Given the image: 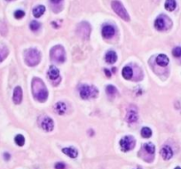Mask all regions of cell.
I'll use <instances>...</instances> for the list:
<instances>
[{"instance_id":"cell-8","label":"cell","mask_w":181,"mask_h":169,"mask_svg":"<svg viewBox=\"0 0 181 169\" xmlns=\"http://www.w3.org/2000/svg\"><path fill=\"white\" fill-rule=\"evenodd\" d=\"M90 32H91V28H90V25L87 22H82L79 25L78 34L79 36H81L82 37L88 38L89 35H90Z\"/></svg>"},{"instance_id":"cell-10","label":"cell","mask_w":181,"mask_h":169,"mask_svg":"<svg viewBox=\"0 0 181 169\" xmlns=\"http://www.w3.org/2000/svg\"><path fill=\"white\" fill-rule=\"evenodd\" d=\"M13 100L15 105H20L22 100V90L20 86H17L14 90Z\"/></svg>"},{"instance_id":"cell-25","label":"cell","mask_w":181,"mask_h":169,"mask_svg":"<svg viewBox=\"0 0 181 169\" xmlns=\"http://www.w3.org/2000/svg\"><path fill=\"white\" fill-rule=\"evenodd\" d=\"M106 90H107V93H108L109 96H114L115 94H116V92H117L116 88L115 86H113V85H108V86L107 87Z\"/></svg>"},{"instance_id":"cell-24","label":"cell","mask_w":181,"mask_h":169,"mask_svg":"<svg viewBox=\"0 0 181 169\" xmlns=\"http://www.w3.org/2000/svg\"><path fill=\"white\" fill-rule=\"evenodd\" d=\"M14 141H15L16 144L19 146H23L24 144H25V138H24V136L22 135H18V136H16Z\"/></svg>"},{"instance_id":"cell-26","label":"cell","mask_w":181,"mask_h":169,"mask_svg":"<svg viewBox=\"0 0 181 169\" xmlns=\"http://www.w3.org/2000/svg\"><path fill=\"white\" fill-rule=\"evenodd\" d=\"M8 55V50L6 48L3 47V48H0V62H2Z\"/></svg>"},{"instance_id":"cell-21","label":"cell","mask_w":181,"mask_h":169,"mask_svg":"<svg viewBox=\"0 0 181 169\" xmlns=\"http://www.w3.org/2000/svg\"><path fill=\"white\" fill-rule=\"evenodd\" d=\"M165 9L169 12H172L176 8V1L175 0H166L165 1Z\"/></svg>"},{"instance_id":"cell-2","label":"cell","mask_w":181,"mask_h":169,"mask_svg":"<svg viewBox=\"0 0 181 169\" xmlns=\"http://www.w3.org/2000/svg\"><path fill=\"white\" fill-rule=\"evenodd\" d=\"M25 62L28 66L34 67L37 66L41 60V54L37 49H28L25 51Z\"/></svg>"},{"instance_id":"cell-33","label":"cell","mask_w":181,"mask_h":169,"mask_svg":"<svg viewBox=\"0 0 181 169\" xmlns=\"http://www.w3.org/2000/svg\"><path fill=\"white\" fill-rule=\"evenodd\" d=\"M51 1H52L53 3H54V4H57V3H60L61 0H51Z\"/></svg>"},{"instance_id":"cell-12","label":"cell","mask_w":181,"mask_h":169,"mask_svg":"<svg viewBox=\"0 0 181 169\" xmlns=\"http://www.w3.org/2000/svg\"><path fill=\"white\" fill-rule=\"evenodd\" d=\"M161 155L163 156V159L169 160L172 158L173 156V152L171 150V148L170 146H163L161 150Z\"/></svg>"},{"instance_id":"cell-6","label":"cell","mask_w":181,"mask_h":169,"mask_svg":"<svg viewBox=\"0 0 181 169\" xmlns=\"http://www.w3.org/2000/svg\"><path fill=\"white\" fill-rule=\"evenodd\" d=\"M135 145V140L131 136H126L121 139L120 141V147L123 152H129L131 151Z\"/></svg>"},{"instance_id":"cell-14","label":"cell","mask_w":181,"mask_h":169,"mask_svg":"<svg viewBox=\"0 0 181 169\" xmlns=\"http://www.w3.org/2000/svg\"><path fill=\"white\" fill-rule=\"evenodd\" d=\"M47 75L51 80H56L60 77V71L54 66H51L48 69Z\"/></svg>"},{"instance_id":"cell-4","label":"cell","mask_w":181,"mask_h":169,"mask_svg":"<svg viewBox=\"0 0 181 169\" xmlns=\"http://www.w3.org/2000/svg\"><path fill=\"white\" fill-rule=\"evenodd\" d=\"M80 97L83 99H89L94 98L98 96V90L94 86H88V85H82L79 90Z\"/></svg>"},{"instance_id":"cell-32","label":"cell","mask_w":181,"mask_h":169,"mask_svg":"<svg viewBox=\"0 0 181 169\" xmlns=\"http://www.w3.org/2000/svg\"><path fill=\"white\" fill-rule=\"evenodd\" d=\"M5 159H6V160H8V159H10V155L8 153H5Z\"/></svg>"},{"instance_id":"cell-18","label":"cell","mask_w":181,"mask_h":169,"mask_svg":"<svg viewBox=\"0 0 181 169\" xmlns=\"http://www.w3.org/2000/svg\"><path fill=\"white\" fill-rule=\"evenodd\" d=\"M54 109H55L56 113L58 114L62 115V114H64L66 113V111H67V106L63 102H58L55 105V106H54Z\"/></svg>"},{"instance_id":"cell-35","label":"cell","mask_w":181,"mask_h":169,"mask_svg":"<svg viewBox=\"0 0 181 169\" xmlns=\"http://www.w3.org/2000/svg\"><path fill=\"white\" fill-rule=\"evenodd\" d=\"M6 1H11V0H6Z\"/></svg>"},{"instance_id":"cell-11","label":"cell","mask_w":181,"mask_h":169,"mask_svg":"<svg viewBox=\"0 0 181 169\" xmlns=\"http://www.w3.org/2000/svg\"><path fill=\"white\" fill-rule=\"evenodd\" d=\"M115 32L116 30H115L114 27H112L110 25H106L102 29V36L105 38L109 39L115 35Z\"/></svg>"},{"instance_id":"cell-16","label":"cell","mask_w":181,"mask_h":169,"mask_svg":"<svg viewBox=\"0 0 181 169\" xmlns=\"http://www.w3.org/2000/svg\"><path fill=\"white\" fill-rule=\"evenodd\" d=\"M62 152L64 154H66L67 156L70 157V158H77V151L74 148V147H66V148H63L62 149Z\"/></svg>"},{"instance_id":"cell-29","label":"cell","mask_w":181,"mask_h":169,"mask_svg":"<svg viewBox=\"0 0 181 169\" xmlns=\"http://www.w3.org/2000/svg\"><path fill=\"white\" fill-rule=\"evenodd\" d=\"M24 15H25V13L22 10H18L14 13V17L16 19H22V18H23Z\"/></svg>"},{"instance_id":"cell-27","label":"cell","mask_w":181,"mask_h":169,"mask_svg":"<svg viewBox=\"0 0 181 169\" xmlns=\"http://www.w3.org/2000/svg\"><path fill=\"white\" fill-rule=\"evenodd\" d=\"M30 29L32 31L38 30L40 28V23L38 21H31L30 25Z\"/></svg>"},{"instance_id":"cell-28","label":"cell","mask_w":181,"mask_h":169,"mask_svg":"<svg viewBox=\"0 0 181 169\" xmlns=\"http://www.w3.org/2000/svg\"><path fill=\"white\" fill-rule=\"evenodd\" d=\"M172 55L176 58L181 57V47H175L172 50Z\"/></svg>"},{"instance_id":"cell-19","label":"cell","mask_w":181,"mask_h":169,"mask_svg":"<svg viewBox=\"0 0 181 169\" xmlns=\"http://www.w3.org/2000/svg\"><path fill=\"white\" fill-rule=\"evenodd\" d=\"M45 12V7L44 6H37V7L33 9V15L36 18H39L44 14Z\"/></svg>"},{"instance_id":"cell-20","label":"cell","mask_w":181,"mask_h":169,"mask_svg":"<svg viewBox=\"0 0 181 169\" xmlns=\"http://www.w3.org/2000/svg\"><path fill=\"white\" fill-rule=\"evenodd\" d=\"M122 75H123V76L124 77L125 79L130 80V79L132 77L133 71L132 69V67H124V69H123Z\"/></svg>"},{"instance_id":"cell-31","label":"cell","mask_w":181,"mask_h":169,"mask_svg":"<svg viewBox=\"0 0 181 169\" xmlns=\"http://www.w3.org/2000/svg\"><path fill=\"white\" fill-rule=\"evenodd\" d=\"M104 72H105V74H106V75L108 77H110L111 76V73L110 71L108 69H105L104 70Z\"/></svg>"},{"instance_id":"cell-22","label":"cell","mask_w":181,"mask_h":169,"mask_svg":"<svg viewBox=\"0 0 181 169\" xmlns=\"http://www.w3.org/2000/svg\"><path fill=\"white\" fill-rule=\"evenodd\" d=\"M144 149L150 154H154L155 153V145L152 143H147V144H144Z\"/></svg>"},{"instance_id":"cell-1","label":"cell","mask_w":181,"mask_h":169,"mask_svg":"<svg viewBox=\"0 0 181 169\" xmlns=\"http://www.w3.org/2000/svg\"><path fill=\"white\" fill-rule=\"evenodd\" d=\"M32 93L34 98L39 102H45L48 98V91L44 82L35 77L32 80Z\"/></svg>"},{"instance_id":"cell-23","label":"cell","mask_w":181,"mask_h":169,"mask_svg":"<svg viewBox=\"0 0 181 169\" xmlns=\"http://www.w3.org/2000/svg\"><path fill=\"white\" fill-rule=\"evenodd\" d=\"M141 136L144 138H149L150 136H152V130L150 129L149 128L145 127L141 129Z\"/></svg>"},{"instance_id":"cell-30","label":"cell","mask_w":181,"mask_h":169,"mask_svg":"<svg viewBox=\"0 0 181 169\" xmlns=\"http://www.w3.org/2000/svg\"><path fill=\"white\" fill-rule=\"evenodd\" d=\"M56 169H64L65 168V165L62 163H57L55 165Z\"/></svg>"},{"instance_id":"cell-34","label":"cell","mask_w":181,"mask_h":169,"mask_svg":"<svg viewBox=\"0 0 181 169\" xmlns=\"http://www.w3.org/2000/svg\"><path fill=\"white\" fill-rule=\"evenodd\" d=\"M175 169H181V167H177Z\"/></svg>"},{"instance_id":"cell-7","label":"cell","mask_w":181,"mask_h":169,"mask_svg":"<svg viewBox=\"0 0 181 169\" xmlns=\"http://www.w3.org/2000/svg\"><path fill=\"white\" fill-rule=\"evenodd\" d=\"M39 124L41 128L46 132H51L54 129V123L53 121L47 116H43L42 118H40Z\"/></svg>"},{"instance_id":"cell-15","label":"cell","mask_w":181,"mask_h":169,"mask_svg":"<svg viewBox=\"0 0 181 169\" xmlns=\"http://www.w3.org/2000/svg\"><path fill=\"white\" fill-rule=\"evenodd\" d=\"M155 61H156V63H157L159 66H161V67H166V66H168L170 60H169V58L166 56L165 54H160V55L157 56Z\"/></svg>"},{"instance_id":"cell-5","label":"cell","mask_w":181,"mask_h":169,"mask_svg":"<svg viewBox=\"0 0 181 169\" xmlns=\"http://www.w3.org/2000/svg\"><path fill=\"white\" fill-rule=\"evenodd\" d=\"M111 6L113 8V10L116 12V13L118 16H120L123 20H124L126 21H130L129 14H128V13H127V11L125 10V8H124V6L122 5L121 2L116 1V0H114V1H112V3H111Z\"/></svg>"},{"instance_id":"cell-13","label":"cell","mask_w":181,"mask_h":169,"mask_svg":"<svg viewBox=\"0 0 181 169\" xmlns=\"http://www.w3.org/2000/svg\"><path fill=\"white\" fill-rule=\"evenodd\" d=\"M138 120V113L135 109H130L126 114V121L129 123L136 122Z\"/></svg>"},{"instance_id":"cell-9","label":"cell","mask_w":181,"mask_h":169,"mask_svg":"<svg viewBox=\"0 0 181 169\" xmlns=\"http://www.w3.org/2000/svg\"><path fill=\"white\" fill-rule=\"evenodd\" d=\"M169 19L164 15H161L158 17L157 19L155 21V27L157 30H164L167 28V24L166 21H168Z\"/></svg>"},{"instance_id":"cell-17","label":"cell","mask_w":181,"mask_h":169,"mask_svg":"<svg viewBox=\"0 0 181 169\" xmlns=\"http://www.w3.org/2000/svg\"><path fill=\"white\" fill-rule=\"evenodd\" d=\"M105 60H106L107 63L113 64V63H115V62L117 60V55H116V53L114 51H109V52H108L107 54H106Z\"/></svg>"},{"instance_id":"cell-3","label":"cell","mask_w":181,"mask_h":169,"mask_svg":"<svg viewBox=\"0 0 181 169\" xmlns=\"http://www.w3.org/2000/svg\"><path fill=\"white\" fill-rule=\"evenodd\" d=\"M50 57L53 61L56 63H63L66 60V52L61 45L53 47L50 52Z\"/></svg>"}]
</instances>
